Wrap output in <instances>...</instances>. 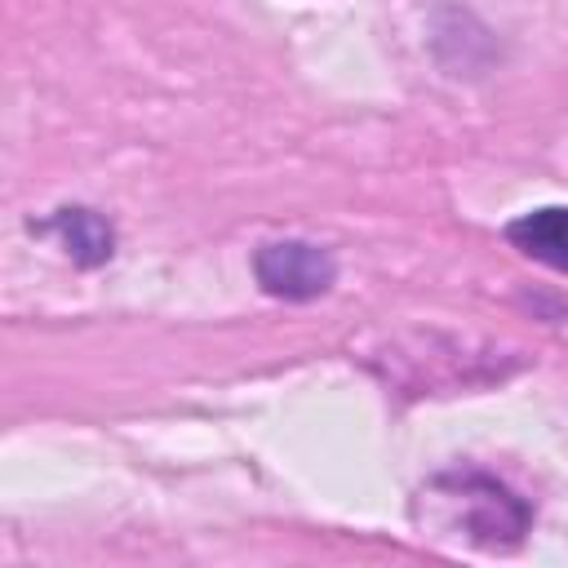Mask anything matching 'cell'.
<instances>
[{
	"mask_svg": "<svg viewBox=\"0 0 568 568\" xmlns=\"http://www.w3.org/2000/svg\"><path fill=\"white\" fill-rule=\"evenodd\" d=\"M253 271H257V284H262L271 297H284V302L320 297V293H328L333 280H337L333 253L320 248V244H306V240H275V244H262L257 257H253Z\"/></svg>",
	"mask_w": 568,
	"mask_h": 568,
	"instance_id": "1",
	"label": "cell"
},
{
	"mask_svg": "<svg viewBox=\"0 0 568 568\" xmlns=\"http://www.w3.org/2000/svg\"><path fill=\"white\" fill-rule=\"evenodd\" d=\"M506 240L524 257L546 262V266H555V271L568 275V209H559V204L532 209V213H524V217H515L506 226Z\"/></svg>",
	"mask_w": 568,
	"mask_h": 568,
	"instance_id": "2",
	"label": "cell"
},
{
	"mask_svg": "<svg viewBox=\"0 0 568 568\" xmlns=\"http://www.w3.org/2000/svg\"><path fill=\"white\" fill-rule=\"evenodd\" d=\"M44 231H58L67 253L80 262V266H98L115 253V231L102 213L93 209H62L53 222H44Z\"/></svg>",
	"mask_w": 568,
	"mask_h": 568,
	"instance_id": "3",
	"label": "cell"
}]
</instances>
